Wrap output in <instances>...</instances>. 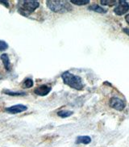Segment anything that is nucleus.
I'll use <instances>...</instances> for the list:
<instances>
[{
    "instance_id": "obj_1",
    "label": "nucleus",
    "mask_w": 129,
    "mask_h": 147,
    "mask_svg": "<svg viewBox=\"0 0 129 147\" xmlns=\"http://www.w3.org/2000/svg\"><path fill=\"white\" fill-rule=\"evenodd\" d=\"M61 78H62L64 84H66L67 86L72 87V88L77 90V91L82 90L84 88V86H85L81 77L73 74L69 71H65L62 74Z\"/></svg>"
},
{
    "instance_id": "obj_2",
    "label": "nucleus",
    "mask_w": 129,
    "mask_h": 147,
    "mask_svg": "<svg viewBox=\"0 0 129 147\" xmlns=\"http://www.w3.org/2000/svg\"><path fill=\"white\" fill-rule=\"evenodd\" d=\"M46 5L52 11L56 13H64L72 11V6L66 1H47Z\"/></svg>"
},
{
    "instance_id": "obj_3",
    "label": "nucleus",
    "mask_w": 129,
    "mask_h": 147,
    "mask_svg": "<svg viewBox=\"0 0 129 147\" xmlns=\"http://www.w3.org/2000/svg\"><path fill=\"white\" fill-rule=\"evenodd\" d=\"M39 6L40 3L38 1H20L18 4V11L23 16H28L38 8Z\"/></svg>"
},
{
    "instance_id": "obj_4",
    "label": "nucleus",
    "mask_w": 129,
    "mask_h": 147,
    "mask_svg": "<svg viewBox=\"0 0 129 147\" xmlns=\"http://www.w3.org/2000/svg\"><path fill=\"white\" fill-rule=\"evenodd\" d=\"M129 11V3L124 0L119 1L118 5L114 8V12L117 16H123Z\"/></svg>"
},
{
    "instance_id": "obj_5",
    "label": "nucleus",
    "mask_w": 129,
    "mask_h": 147,
    "mask_svg": "<svg viewBox=\"0 0 129 147\" xmlns=\"http://www.w3.org/2000/svg\"><path fill=\"white\" fill-rule=\"evenodd\" d=\"M109 104L112 108L116 109L117 111H122L125 108L124 102L120 99L117 98V97H112L110 100Z\"/></svg>"
},
{
    "instance_id": "obj_6",
    "label": "nucleus",
    "mask_w": 129,
    "mask_h": 147,
    "mask_svg": "<svg viewBox=\"0 0 129 147\" xmlns=\"http://www.w3.org/2000/svg\"><path fill=\"white\" fill-rule=\"evenodd\" d=\"M27 109H28V107L24 104H16V105H13L11 107L5 108V111L11 114H18V113L24 112Z\"/></svg>"
},
{
    "instance_id": "obj_7",
    "label": "nucleus",
    "mask_w": 129,
    "mask_h": 147,
    "mask_svg": "<svg viewBox=\"0 0 129 147\" xmlns=\"http://www.w3.org/2000/svg\"><path fill=\"white\" fill-rule=\"evenodd\" d=\"M52 87L48 86L47 84H43L41 86H39L34 90V93L36 95H40V96H45L49 94L51 91Z\"/></svg>"
},
{
    "instance_id": "obj_8",
    "label": "nucleus",
    "mask_w": 129,
    "mask_h": 147,
    "mask_svg": "<svg viewBox=\"0 0 129 147\" xmlns=\"http://www.w3.org/2000/svg\"><path fill=\"white\" fill-rule=\"evenodd\" d=\"M1 60L3 61V64L4 65V68L7 71H11V64L10 61L9 56L7 53H3L1 55Z\"/></svg>"
},
{
    "instance_id": "obj_9",
    "label": "nucleus",
    "mask_w": 129,
    "mask_h": 147,
    "mask_svg": "<svg viewBox=\"0 0 129 147\" xmlns=\"http://www.w3.org/2000/svg\"><path fill=\"white\" fill-rule=\"evenodd\" d=\"M91 142V138L89 136H79L76 140V144H84L87 145Z\"/></svg>"
},
{
    "instance_id": "obj_10",
    "label": "nucleus",
    "mask_w": 129,
    "mask_h": 147,
    "mask_svg": "<svg viewBox=\"0 0 129 147\" xmlns=\"http://www.w3.org/2000/svg\"><path fill=\"white\" fill-rule=\"evenodd\" d=\"M88 9L90 10V11H95V12H98V13L101 14H105L108 11L106 9L101 7L100 6H99V5L97 4H94L92 5V6H90V7H88Z\"/></svg>"
},
{
    "instance_id": "obj_11",
    "label": "nucleus",
    "mask_w": 129,
    "mask_h": 147,
    "mask_svg": "<svg viewBox=\"0 0 129 147\" xmlns=\"http://www.w3.org/2000/svg\"><path fill=\"white\" fill-rule=\"evenodd\" d=\"M3 93L7 94V95H11V96H24V95H27L26 92H24V91H4Z\"/></svg>"
},
{
    "instance_id": "obj_12",
    "label": "nucleus",
    "mask_w": 129,
    "mask_h": 147,
    "mask_svg": "<svg viewBox=\"0 0 129 147\" xmlns=\"http://www.w3.org/2000/svg\"><path fill=\"white\" fill-rule=\"evenodd\" d=\"M73 114V113L72 111H68V110H61V111H59L57 113V115L59 116L61 118H66V117H69L70 116H72Z\"/></svg>"
},
{
    "instance_id": "obj_13",
    "label": "nucleus",
    "mask_w": 129,
    "mask_h": 147,
    "mask_svg": "<svg viewBox=\"0 0 129 147\" xmlns=\"http://www.w3.org/2000/svg\"><path fill=\"white\" fill-rule=\"evenodd\" d=\"M23 87L24 88H31L33 86V80L30 78H26L25 80L23 82Z\"/></svg>"
},
{
    "instance_id": "obj_14",
    "label": "nucleus",
    "mask_w": 129,
    "mask_h": 147,
    "mask_svg": "<svg viewBox=\"0 0 129 147\" xmlns=\"http://www.w3.org/2000/svg\"><path fill=\"white\" fill-rule=\"evenodd\" d=\"M71 3L77 5V6H83V5L88 4L90 3L89 0H70Z\"/></svg>"
},
{
    "instance_id": "obj_15",
    "label": "nucleus",
    "mask_w": 129,
    "mask_h": 147,
    "mask_svg": "<svg viewBox=\"0 0 129 147\" xmlns=\"http://www.w3.org/2000/svg\"><path fill=\"white\" fill-rule=\"evenodd\" d=\"M101 3V5H103V6H109V7H112V6H114L117 3L116 1H113V0H101L100 1Z\"/></svg>"
},
{
    "instance_id": "obj_16",
    "label": "nucleus",
    "mask_w": 129,
    "mask_h": 147,
    "mask_svg": "<svg viewBox=\"0 0 129 147\" xmlns=\"http://www.w3.org/2000/svg\"><path fill=\"white\" fill-rule=\"evenodd\" d=\"M8 49V45L4 40H0V51L3 52Z\"/></svg>"
},
{
    "instance_id": "obj_17",
    "label": "nucleus",
    "mask_w": 129,
    "mask_h": 147,
    "mask_svg": "<svg viewBox=\"0 0 129 147\" xmlns=\"http://www.w3.org/2000/svg\"><path fill=\"white\" fill-rule=\"evenodd\" d=\"M0 4H3L6 7H9V3L7 1H6V0H0Z\"/></svg>"
},
{
    "instance_id": "obj_18",
    "label": "nucleus",
    "mask_w": 129,
    "mask_h": 147,
    "mask_svg": "<svg viewBox=\"0 0 129 147\" xmlns=\"http://www.w3.org/2000/svg\"><path fill=\"white\" fill-rule=\"evenodd\" d=\"M123 31H124V33H126V34L128 35L129 36V28H124Z\"/></svg>"
},
{
    "instance_id": "obj_19",
    "label": "nucleus",
    "mask_w": 129,
    "mask_h": 147,
    "mask_svg": "<svg viewBox=\"0 0 129 147\" xmlns=\"http://www.w3.org/2000/svg\"><path fill=\"white\" fill-rule=\"evenodd\" d=\"M125 20H126V21H127V23L129 24V14H128L126 16H125Z\"/></svg>"
},
{
    "instance_id": "obj_20",
    "label": "nucleus",
    "mask_w": 129,
    "mask_h": 147,
    "mask_svg": "<svg viewBox=\"0 0 129 147\" xmlns=\"http://www.w3.org/2000/svg\"><path fill=\"white\" fill-rule=\"evenodd\" d=\"M1 78H2V76H1V75H0V79H1Z\"/></svg>"
}]
</instances>
